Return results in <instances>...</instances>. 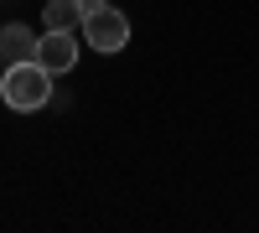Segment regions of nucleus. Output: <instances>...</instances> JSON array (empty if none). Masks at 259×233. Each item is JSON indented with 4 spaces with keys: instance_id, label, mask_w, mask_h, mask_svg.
I'll list each match as a JSON object with an SVG mask.
<instances>
[{
    "instance_id": "nucleus-1",
    "label": "nucleus",
    "mask_w": 259,
    "mask_h": 233,
    "mask_svg": "<svg viewBox=\"0 0 259 233\" xmlns=\"http://www.w3.org/2000/svg\"><path fill=\"white\" fill-rule=\"evenodd\" d=\"M0 99H6V109L16 114H36L41 104L52 99V73L41 68V62H11L6 73H0Z\"/></svg>"
},
{
    "instance_id": "nucleus-6",
    "label": "nucleus",
    "mask_w": 259,
    "mask_h": 233,
    "mask_svg": "<svg viewBox=\"0 0 259 233\" xmlns=\"http://www.w3.org/2000/svg\"><path fill=\"white\" fill-rule=\"evenodd\" d=\"M78 6H83V16H89V11H99V6H109V0H78Z\"/></svg>"
},
{
    "instance_id": "nucleus-2",
    "label": "nucleus",
    "mask_w": 259,
    "mask_h": 233,
    "mask_svg": "<svg viewBox=\"0 0 259 233\" xmlns=\"http://www.w3.org/2000/svg\"><path fill=\"white\" fill-rule=\"evenodd\" d=\"M83 41H89L94 52H124V41H130V16L114 11V6H99L83 16Z\"/></svg>"
},
{
    "instance_id": "nucleus-3",
    "label": "nucleus",
    "mask_w": 259,
    "mask_h": 233,
    "mask_svg": "<svg viewBox=\"0 0 259 233\" xmlns=\"http://www.w3.org/2000/svg\"><path fill=\"white\" fill-rule=\"evenodd\" d=\"M36 62H41L52 78H57V73H73V62H78V31H41Z\"/></svg>"
},
{
    "instance_id": "nucleus-4",
    "label": "nucleus",
    "mask_w": 259,
    "mask_h": 233,
    "mask_svg": "<svg viewBox=\"0 0 259 233\" xmlns=\"http://www.w3.org/2000/svg\"><path fill=\"white\" fill-rule=\"evenodd\" d=\"M41 47V31L21 26V21H11V26H0V68H11V62H31Z\"/></svg>"
},
{
    "instance_id": "nucleus-5",
    "label": "nucleus",
    "mask_w": 259,
    "mask_h": 233,
    "mask_svg": "<svg viewBox=\"0 0 259 233\" xmlns=\"http://www.w3.org/2000/svg\"><path fill=\"white\" fill-rule=\"evenodd\" d=\"M78 26H83L78 0H47L41 6V31H78Z\"/></svg>"
}]
</instances>
